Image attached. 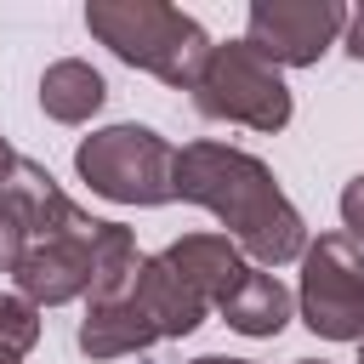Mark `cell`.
Listing matches in <instances>:
<instances>
[{
	"mask_svg": "<svg viewBox=\"0 0 364 364\" xmlns=\"http://www.w3.org/2000/svg\"><path fill=\"white\" fill-rule=\"evenodd\" d=\"M347 17H353V6H341V0H250L245 40L273 68H313L347 34Z\"/></svg>",
	"mask_w": 364,
	"mask_h": 364,
	"instance_id": "7",
	"label": "cell"
},
{
	"mask_svg": "<svg viewBox=\"0 0 364 364\" xmlns=\"http://www.w3.org/2000/svg\"><path fill=\"white\" fill-rule=\"evenodd\" d=\"M11 165H17V154H11V142H6V136H0V182H6V176H11Z\"/></svg>",
	"mask_w": 364,
	"mask_h": 364,
	"instance_id": "17",
	"label": "cell"
},
{
	"mask_svg": "<svg viewBox=\"0 0 364 364\" xmlns=\"http://www.w3.org/2000/svg\"><path fill=\"white\" fill-rule=\"evenodd\" d=\"M216 313L228 318V330H239V336H250V341H267V336H279V330L296 318V296L284 290V279H279V273L250 267V273H245V284H239Z\"/></svg>",
	"mask_w": 364,
	"mask_h": 364,
	"instance_id": "11",
	"label": "cell"
},
{
	"mask_svg": "<svg viewBox=\"0 0 364 364\" xmlns=\"http://www.w3.org/2000/svg\"><path fill=\"white\" fill-rule=\"evenodd\" d=\"M222 364H256V358H222Z\"/></svg>",
	"mask_w": 364,
	"mask_h": 364,
	"instance_id": "19",
	"label": "cell"
},
{
	"mask_svg": "<svg viewBox=\"0 0 364 364\" xmlns=\"http://www.w3.org/2000/svg\"><path fill=\"white\" fill-rule=\"evenodd\" d=\"M193 108L205 119H228L245 131H284L296 114V97L284 85V68H273L250 40H222L193 80Z\"/></svg>",
	"mask_w": 364,
	"mask_h": 364,
	"instance_id": "5",
	"label": "cell"
},
{
	"mask_svg": "<svg viewBox=\"0 0 364 364\" xmlns=\"http://www.w3.org/2000/svg\"><path fill=\"white\" fill-rule=\"evenodd\" d=\"M358 364H364V341H358Z\"/></svg>",
	"mask_w": 364,
	"mask_h": 364,
	"instance_id": "21",
	"label": "cell"
},
{
	"mask_svg": "<svg viewBox=\"0 0 364 364\" xmlns=\"http://www.w3.org/2000/svg\"><path fill=\"white\" fill-rule=\"evenodd\" d=\"M40 341V307L17 290H0V364H23Z\"/></svg>",
	"mask_w": 364,
	"mask_h": 364,
	"instance_id": "13",
	"label": "cell"
},
{
	"mask_svg": "<svg viewBox=\"0 0 364 364\" xmlns=\"http://www.w3.org/2000/svg\"><path fill=\"white\" fill-rule=\"evenodd\" d=\"M74 171L80 182L108 199V205H136V210H154V205H171L176 199V148L154 131V125H102L91 131L80 148H74Z\"/></svg>",
	"mask_w": 364,
	"mask_h": 364,
	"instance_id": "4",
	"label": "cell"
},
{
	"mask_svg": "<svg viewBox=\"0 0 364 364\" xmlns=\"http://www.w3.org/2000/svg\"><path fill=\"white\" fill-rule=\"evenodd\" d=\"M0 210L23 228V239L34 245V239H51V233H68V228H85L91 216L57 188V176L46 171V165H34V159H23L17 154V165H11V176L0 182Z\"/></svg>",
	"mask_w": 364,
	"mask_h": 364,
	"instance_id": "9",
	"label": "cell"
},
{
	"mask_svg": "<svg viewBox=\"0 0 364 364\" xmlns=\"http://www.w3.org/2000/svg\"><path fill=\"white\" fill-rule=\"evenodd\" d=\"M341 46H347V57H353V63H364V6H353V17H347V34H341Z\"/></svg>",
	"mask_w": 364,
	"mask_h": 364,
	"instance_id": "16",
	"label": "cell"
},
{
	"mask_svg": "<svg viewBox=\"0 0 364 364\" xmlns=\"http://www.w3.org/2000/svg\"><path fill=\"white\" fill-rule=\"evenodd\" d=\"M296 313L324 341H364V245L347 233L307 239Z\"/></svg>",
	"mask_w": 364,
	"mask_h": 364,
	"instance_id": "6",
	"label": "cell"
},
{
	"mask_svg": "<svg viewBox=\"0 0 364 364\" xmlns=\"http://www.w3.org/2000/svg\"><path fill=\"white\" fill-rule=\"evenodd\" d=\"M171 182H176V199L210 210L256 267L273 273V267L307 256V222L284 199L267 159H256V154H245L233 142L199 136V142L176 148V176Z\"/></svg>",
	"mask_w": 364,
	"mask_h": 364,
	"instance_id": "1",
	"label": "cell"
},
{
	"mask_svg": "<svg viewBox=\"0 0 364 364\" xmlns=\"http://www.w3.org/2000/svg\"><path fill=\"white\" fill-rule=\"evenodd\" d=\"M85 28L119 63H131L176 91H193V80L205 74V63L216 51V40L199 28V17H188L165 0H91Z\"/></svg>",
	"mask_w": 364,
	"mask_h": 364,
	"instance_id": "3",
	"label": "cell"
},
{
	"mask_svg": "<svg viewBox=\"0 0 364 364\" xmlns=\"http://www.w3.org/2000/svg\"><path fill=\"white\" fill-rule=\"evenodd\" d=\"M17 296L34 301L40 313L46 307H63V301H85L91 284H97V216L85 228H68V233H51V239H34L11 273Z\"/></svg>",
	"mask_w": 364,
	"mask_h": 364,
	"instance_id": "8",
	"label": "cell"
},
{
	"mask_svg": "<svg viewBox=\"0 0 364 364\" xmlns=\"http://www.w3.org/2000/svg\"><path fill=\"white\" fill-rule=\"evenodd\" d=\"M296 364H324V358H296Z\"/></svg>",
	"mask_w": 364,
	"mask_h": 364,
	"instance_id": "20",
	"label": "cell"
},
{
	"mask_svg": "<svg viewBox=\"0 0 364 364\" xmlns=\"http://www.w3.org/2000/svg\"><path fill=\"white\" fill-rule=\"evenodd\" d=\"M341 233L364 245V171H358V176L341 188Z\"/></svg>",
	"mask_w": 364,
	"mask_h": 364,
	"instance_id": "14",
	"label": "cell"
},
{
	"mask_svg": "<svg viewBox=\"0 0 364 364\" xmlns=\"http://www.w3.org/2000/svg\"><path fill=\"white\" fill-rule=\"evenodd\" d=\"M205 318H210V301L165 256H142V267L131 273V284L119 296L85 301L74 341L85 358H125V353H148L154 341L193 336Z\"/></svg>",
	"mask_w": 364,
	"mask_h": 364,
	"instance_id": "2",
	"label": "cell"
},
{
	"mask_svg": "<svg viewBox=\"0 0 364 364\" xmlns=\"http://www.w3.org/2000/svg\"><path fill=\"white\" fill-rule=\"evenodd\" d=\"M23 250H28V239H23V228L0 210V273H17V262H23Z\"/></svg>",
	"mask_w": 364,
	"mask_h": 364,
	"instance_id": "15",
	"label": "cell"
},
{
	"mask_svg": "<svg viewBox=\"0 0 364 364\" xmlns=\"http://www.w3.org/2000/svg\"><path fill=\"white\" fill-rule=\"evenodd\" d=\"M188 364H222V353H205V358H188Z\"/></svg>",
	"mask_w": 364,
	"mask_h": 364,
	"instance_id": "18",
	"label": "cell"
},
{
	"mask_svg": "<svg viewBox=\"0 0 364 364\" xmlns=\"http://www.w3.org/2000/svg\"><path fill=\"white\" fill-rule=\"evenodd\" d=\"M159 256H165V262H171V267L210 301V313H216V307L245 284V273L256 267L228 233H182V239H171Z\"/></svg>",
	"mask_w": 364,
	"mask_h": 364,
	"instance_id": "10",
	"label": "cell"
},
{
	"mask_svg": "<svg viewBox=\"0 0 364 364\" xmlns=\"http://www.w3.org/2000/svg\"><path fill=\"white\" fill-rule=\"evenodd\" d=\"M108 102V80L85 63V57H57L40 74V108L57 125H85L97 108Z\"/></svg>",
	"mask_w": 364,
	"mask_h": 364,
	"instance_id": "12",
	"label": "cell"
}]
</instances>
